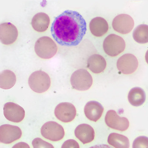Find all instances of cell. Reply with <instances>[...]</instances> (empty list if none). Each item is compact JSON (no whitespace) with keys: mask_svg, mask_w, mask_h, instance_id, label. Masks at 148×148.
Segmentation results:
<instances>
[{"mask_svg":"<svg viewBox=\"0 0 148 148\" xmlns=\"http://www.w3.org/2000/svg\"><path fill=\"white\" fill-rule=\"evenodd\" d=\"M87 30L84 18L77 11L66 10L57 16L51 28L52 36L56 42L63 46H77Z\"/></svg>","mask_w":148,"mask_h":148,"instance_id":"cell-1","label":"cell"},{"mask_svg":"<svg viewBox=\"0 0 148 148\" xmlns=\"http://www.w3.org/2000/svg\"><path fill=\"white\" fill-rule=\"evenodd\" d=\"M58 50L55 42L48 36L39 38L35 43V51L37 55L43 59H49L53 57Z\"/></svg>","mask_w":148,"mask_h":148,"instance_id":"cell-2","label":"cell"},{"mask_svg":"<svg viewBox=\"0 0 148 148\" xmlns=\"http://www.w3.org/2000/svg\"><path fill=\"white\" fill-rule=\"evenodd\" d=\"M28 83L31 89L38 93L46 92L50 88L51 80L49 75L43 71H36L30 75Z\"/></svg>","mask_w":148,"mask_h":148,"instance_id":"cell-3","label":"cell"},{"mask_svg":"<svg viewBox=\"0 0 148 148\" xmlns=\"http://www.w3.org/2000/svg\"><path fill=\"white\" fill-rule=\"evenodd\" d=\"M126 44L123 38L119 36L111 34L108 36L103 42L104 52L111 57H115L122 53Z\"/></svg>","mask_w":148,"mask_h":148,"instance_id":"cell-4","label":"cell"},{"mask_svg":"<svg viewBox=\"0 0 148 148\" xmlns=\"http://www.w3.org/2000/svg\"><path fill=\"white\" fill-rule=\"evenodd\" d=\"M70 81L73 88L81 91L88 90L93 84L92 76L84 69H79L75 71L71 76Z\"/></svg>","mask_w":148,"mask_h":148,"instance_id":"cell-5","label":"cell"},{"mask_svg":"<svg viewBox=\"0 0 148 148\" xmlns=\"http://www.w3.org/2000/svg\"><path fill=\"white\" fill-rule=\"evenodd\" d=\"M41 134L45 139L57 142L64 138L65 130L63 127L57 123L49 121L44 123L42 127Z\"/></svg>","mask_w":148,"mask_h":148,"instance_id":"cell-6","label":"cell"},{"mask_svg":"<svg viewBox=\"0 0 148 148\" xmlns=\"http://www.w3.org/2000/svg\"><path fill=\"white\" fill-rule=\"evenodd\" d=\"M22 136V131L17 126L3 124L0 126V142L9 144L19 140Z\"/></svg>","mask_w":148,"mask_h":148,"instance_id":"cell-7","label":"cell"},{"mask_svg":"<svg viewBox=\"0 0 148 148\" xmlns=\"http://www.w3.org/2000/svg\"><path fill=\"white\" fill-rule=\"evenodd\" d=\"M105 123L110 128L120 131L127 130L129 127V121L126 117H121L114 110L108 111L105 117Z\"/></svg>","mask_w":148,"mask_h":148,"instance_id":"cell-8","label":"cell"},{"mask_svg":"<svg viewBox=\"0 0 148 148\" xmlns=\"http://www.w3.org/2000/svg\"><path fill=\"white\" fill-rule=\"evenodd\" d=\"M139 65L137 58L134 55L126 54L117 60L116 66L118 70L123 74L130 75L134 73Z\"/></svg>","mask_w":148,"mask_h":148,"instance_id":"cell-9","label":"cell"},{"mask_svg":"<svg viewBox=\"0 0 148 148\" xmlns=\"http://www.w3.org/2000/svg\"><path fill=\"white\" fill-rule=\"evenodd\" d=\"M55 115L61 121L69 123L73 121L75 117L76 110L74 105L70 103H61L56 108Z\"/></svg>","mask_w":148,"mask_h":148,"instance_id":"cell-10","label":"cell"},{"mask_svg":"<svg viewBox=\"0 0 148 148\" xmlns=\"http://www.w3.org/2000/svg\"><path fill=\"white\" fill-rule=\"evenodd\" d=\"M3 110L5 118L12 122H21L25 117L24 109L14 103L10 102L5 103Z\"/></svg>","mask_w":148,"mask_h":148,"instance_id":"cell-11","label":"cell"},{"mask_svg":"<svg viewBox=\"0 0 148 148\" xmlns=\"http://www.w3.org/2000/svg\"><path fill=\"white\" fill-rule=\"evenodd\" d=\"M134 22L130 16L126 14H121L116 16L112 22L113 28L120 34H129L133 29Z\"/></svg>","mask_w":148,"mask_h":148,"instance_id":"cell-12","label":"cell"},{"mask_svg":"<svg viewBox=\"0 0 148 148\" xmlns=\"http://www.w3.org/2000/svg\"><path fill=\"white\" fill-rule=\"evenodd\" d=\"M18 32L16 27L10 23L0 24V41L4 45L13 44L16 41Z\"/></svg>","mask_w":148,"mask_h":148,"instance_id":"cell-13","label":"cell"},{"mask_svg":"<svg viewBox=\"0 0 148 148\" xmlns=\"http://www.w3.org/2000/svg\"><path fill=\"white\" fill-rule=\"evenodd\" d=\"M102 105L96 101L88 102L84 107V114L87 118L93 122H97L101 117L103 113Z\"/></svg>","mask_w":148,"mask_h":148,"instance_id":"cell-14","label":"cell"},{"mask_svg":"<svg viewBox=\"0 0 148 148\" xmlns=\"http://www.w3.org/2000/svg\"><path fill=\"white\" fill-rule=\"evenodd\" d=\"M75 134L84 144L90 143L95 139V130L88 124L84 123L78 125L75 130Z\"/></svg>","mask_w":148,"mask_h":148,"instance_id":"cell-15","label":"cell"},{"mask_svg":"<svg viewBox=\"0 0 148 148\" xmlns=\"http://www.w3.org/2000/svg\"><path fill=\"white\" fill-rule=\"evenodd\" d=\"M90 29L91 34L97 37L104 35L108 30L109 26L107 21L101 17L93 18L90 23Z\"/></svg>","mask_w":148,"mask_h":148,"instance_id":"cell-16","label":"cell"},{"mask_svg":"<svg viewBox=\"0 0 148 148\" xmlns=\"http://www.w3.org/2000/svg\"><path fill=\"white\" fill-rule=\"evenodd\" d=\"M106 66L107 63L105 59L100 55L91 56L87 62V67L94 73H101L105 70Z\"/></svg>","mask_w":148,"mask_h":148,"instance_id":"cell-17","label":"cell"},{"mask_svg":"<svg viewBox=\"0 0 148 148\" xmlns=\"http://www.w3.org/2000/svg\"><path fill=\"white\" fill-rule=\"evenodd\" d=\"M50 18L44 13H37L33 17L31 25L33 28L38 32H43L48 28Z\"/></svg>","mask_w":148,"mask_h":148,"instance_id":"cell-18","label":"cell"},{"mask_svg":"<svg viewBox=\"0 0 148 148\" xmlns=\"http://www.w3.org/2000/svg\"><path fill=\"white\" fill-rule=\"evenodd\" d=\"M128 99L130 103L133 106L135 107L141 106L146 101V93L140 87L133 88L129 92Z\"/></svg>","mask_w":148,"mask_h":148,"instance_id":"cell-19","label":"cell"},{"mask_svg":"<svg viewBox=\"0 0 148 148\" xmlns=\"http://www.w3.org/2000/svg\"><path fill=\"white\" fill-rule=\"evenodd\" d=\"M16 76L14 72L5 70L0 73V88L3 89H9L14 86L16 82Z\"/></svg>","mask_w":148,"mask_h":148,"instance_id":"cell-20","label":"cell"},{"mask_svg":"<svg viewBox=\"0 0 148 148\" xmlns=\"http://www.w3.org/2000/svg\"><path fill=\"white\" fill-rule=\"evenodd\" d=\"M108 142L115 148H129V140L125 136L117 133H111L109 135Z\"/></svg>","mask_w":148,"mask_h":148,"instance_id":"cell-21","label":"cell"},{"mask_svg":"<svg viewBox=\"0 0 148 148\" xmlns=\"http://www.w3.org/2000/svg\"><path fill=\"white\" fill-rule=\"evenodd\" d=\"M135 41L141 44L148 42V25L141 24L136 28L133 34Z\"/></svg>","mask_w":148,"mask_h":148,"instance_id":"cell-22","label":"cell"},{"mask_svg":"<svg viewBox=\"0 0 148 148\" xmlns=\"http://www.w3.org/2000/svg\"><path fill=\"white\" fill-rule=\"evenodd\" d=\"M133 148H148V137L140 136L134 140Z\"/></svg>","mask_w":148,"mask_h":148,"instance_id":"cell-23","label":"cell"},{"mask_svg":"<svg viewBox=\"0 0 148 148\" xmlns=\"http://www.w3.org/2000/svg\"><path fill=\"white\" fill-rule=\"evenodd\" d=\"M34 148H54L49 143L43 140L40 138H36L32 141Z\"/></svg>","mask_w":148,"mask_h":148,"instance_id":"cell-24","label":"cell"},{"mask_svg":"<svg viewBox=\"0 0 148 148\" xmlns=\"http://www.w3.org/2000/svg\"><path fill=\"white\" fill-rule=\"evenodd\" d=\"M61 148H80V146L75 140H68L63 143Z\"/></svg>","mask_w":148,"mask_h":148,"instance_id":"cell-25","label":"cell"},{"mask_svg":"<svg viewBox=\"0 0 148 148\" xmlns=\"http://www.w3.org/2000/svg\"><path fill=\"white\" fill-rule=\"evenodd\" d=\"M12 148H30L27 143L24 142H20L14 145Z\"/></svg>","mask_w":148,"mask_h":148,"instance_id":"cell-26","label":"cell"},{"mask_svg":"<svg viewBox=\"0 0 148 148\" xmlns=\"http://www.w3.org/2000/svg\"><path fill=\"white\" fill-rule=\"evenodd\" d=\"M89 148H114L112 147H110L108 145H105V144H101V145H95L90 147Z\"/></svg>","mask_w":148,"mask_h":148,"instance_id":"cell-27","label":"cell"},{"mask_svg":"<svg viewBox=\"0 0 148 148\" xmlns=\"http://www.w3.org/2000/svg\"><path fill=\"white\" fill-rule=\"evenodd\" d=\"M145 59H146V62L148 64V50L146 53V55H145Z\"/></svg>","mask_w":148,"mask_h":148,"instance_id":"cell-28","label":"cell"}]
</instances>
